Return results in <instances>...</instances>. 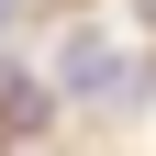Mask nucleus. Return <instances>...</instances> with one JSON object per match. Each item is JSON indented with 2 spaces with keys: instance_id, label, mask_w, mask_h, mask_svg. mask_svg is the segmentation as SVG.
Here are the masks:
<instances>
[{
  "instance_id": "7ed1b4c3",
  "label": "nucleus",
  "mask_w": 156,
  "mask_h": 156,
  "mask_svg": "<svg viewBox=\"0 0 156 156\" xmlns=\"http://www.w3.org/2000/svg\"><path fill=\"white\" fill-rule=\"evenodd\" d=\"M11 11H23V0H0V23H11Z\"/></svg>"
},
{
  "instance_id": "f257e3e1",
  "label": "nucleus",
  "mask_w": 156,
  "mask_h": 156,
  "mask_svg": "<svg viewBox=\"0 0 156 156\" xmlns=\"http://www.w3.org/2000/svg\"><path fill=\"white\" fill-rule=\"evenodd\" d=\"M112 34H67V56H56V89H112Z\"/></svg>"
},
{
  "instance_id": "f03ea898",
  "label": "nucleus",
  "mask_w": 156,
  "mask_h": 156,
  "mask_svg": "<svg viewBox=\"0 0 156 156\" xmlns=\"http://www.w3.org/2000/svg\"><path fill=\"white\" fill-rule=\"evenodd\" d=\"M45 112H56V89H45V78H23V67H0V123H11V134H34Z\"/></svg>"
}]
</instances>
